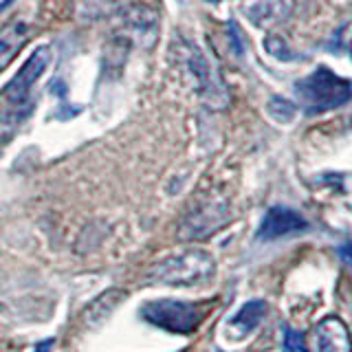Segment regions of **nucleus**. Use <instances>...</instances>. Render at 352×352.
Here are the masks:
<instances>
[{
  "instance_id": "nucleus-1",
  "label": "nucleus",
  "mask_w": 352,
  "mask_h": 352,
  "mask_svg": "<svg viewBox=\"0 0 352 352\" xmlns=\"http://www.w3.org/2000/svg\"><path fill=\"white\" fill-rule=\"evenodd\" d=\"M51 58L53 53L49 47L36 49L29 55V60L22 64V69L14 75V80L3 88V93H0V99H3V110H0V141L14 135L20 121L29 115L31 93L36 88L38 80L44 75V71L49 69Z\"/></svg>"
},
{
  "instance_id": "nucleus-2",
  "label": "nucleus",
  "mask_w": 352,
  "mask_h": 352,
  "mask_svg": "<svg viewBox=\"0 0 352 352\" xmlns=\"http://www.w3.org/2000/svg\"><path fill=\"white\" fill-rule=\"evenodd\" d=\"M216 273V260L205 249H187L157 262L148 271L152 284L165 286H196L207 282Z\"/></svg>"
},
{
  "instance_id": "nucleus-3",
  "label": "nucleus",
  "mask_w": 352,
  "mask_h": 352,
  "mask_svg": "<svg viewBox=\"0 0 352 352\" xmlns=\"http://www.w3.org/2000/svg\"><path fill=\"white\" fill-rule=\"evenodd\" d=\"M295 93L300 95L308 113H324V110H333L350 102L352 82L339 77L326 66H319L315 73L295 86Z\"/></svg>"
},
{
  "instance_id": "nucleus-4",
  "label": "nucleus",
  "mask_w": 352,
  "mask_h": 352,
  "mask_svg": "<svg viewBox=\"0 0 352 352\" xmlns=\"http://www.w3.org/2000/svg\"><path fill=\"white\" fill-rule=\"evenodd\" d=\"M146 322L159 326L168 333L190 335L198 328L203 319V311L196 304L179 302V300H154L141 308Z\"/></svg>"
},
{
  "instance_id": "nucleus-5",
  "label": "nucleus",
  "mask_w": 352,
  "mask_h": 352,
  "mask_svg": "<svg viewBox=\"0 0 352 352\" xmlns=\"http://www.w3.org/2000/svg\"><path fill=\"white\" fill-rule=\"evenodd\" d=\"M229 207L223 201H205L185 216L179 229L181 240H201L229 223Z\"/></svg>"
},
{
  "instance_id": "nucleus-6",
  "label": "nucleus",
  "mask_w": 352,
  "mask_h": 352,
  "mask_svg": "<svg viewBox=\"0 0 352 352\" xmlns=\"http://www.w3.org/2000/svg\"><path fill=\"white\" fill-rule=\"evenodd\" d=\"M306 352H352V337L339 317L322 319L304 341Z\"/></svg>"
},
{
  "instance_id": "nucleus-7",
  "label": "nucleus",
  "mask_w": 352,
  "mask_h": 352,
  "mask_svg": "<svg viewBox=\"0 0 352 352\" xmlns=\"http://www.w3.org/2000/svg\"><path fill=\"white\" fill-rule=\"evenodd\" d=\"M187 66H190L196 86H198V93H201L205 102L212 106H225V99H227L225 86L220 82V77L216 75V71L212 69V64L205 60V55L196 49H190Z\"/></svg>"
},
{
  "instance_id": "nucleus-8",
  "label": "nucleus",
  "mask_w": 352,
  "mask_h": 352,
  "mask_svg": "<svg viewBox=\"0 0 352 352\" xmlns=\"http://www.w3.org/2000/svg\"><path fill=\"white\" fill-rule=\"evenodd\" d=\"M308 229L306 218L300 216L295 209L275 205L264 214L260 229H258V240H278L289 234H297V231Z\"/></svg>"
},
{
  "instance_id": "nucleus-9",
  "label": "nucleus",
  "mask_w": 352,
  "mask_h": 352,
  "mask_svg": "<svg viewBox=\"0 0 352 352\" xmlns=\"http://www.w3.org/2000/svg\"><path fill=\"white\" fill-rule=\"evenodd\" d=\"M293 11V0H247L245 16L251 20V25L271 29L280 25Z\"/></svg>"
},
{
  "instance_id": "nucleus-10",
  "label": "nucleus",
  "mask_w": 352,
  "mask_h": 352,
  "mask_svg": "<svg viewBox=\"0 0 352 352\" xmlns=\"http://www.w3.org/2000/svg\"><path fill=\"white\" fill-rule=\"evenodd\" d=\"M121 20H124V27L132 33V36L152 38V40L157 36L159 11L146 3H132L130 7H126L124 14H121Z\"/></svg>"
},
{
  "instance_id": "nucleus-11",
  "label": "nucleus",
  "mask_w": 352,
  "mask_h": 352,
  "mask_svg": "<svg viewBox=\"0 0 352 352\" xmlns=\"http://www.w3.org/2000/svg\"><path fill=\"white\" fill-rule=\"evenodd\" d=\"M29 38H31V29L22 20H16L0 29V71L7 69V64L14 62V58L29 42Z\"/></svg>"
},
{
  "instance_id": "nucleus-12",
  "label": "nucleus",
  "mask_w": 352,
  "mask_h": 352,
  "mask_svg": "<svg viewBox=\"0 0 352 352\" xmlns=\"http://www.w3.org/2000/svg\"><path fill=\"white\" fill-rule=\"evenodd\" d=\"M267 315V302L264 300H251L240 308L238 315L229 322V330L234 333V337H245L253 333L260 322Z\"/></svg>"
},
{
  "instance_id": "nucleus-13",
  "label": "nucleus",
  "mask_w": 352,
  "mask_h": 352,
  "mask_svg": "<svg viewBox=\"0 0 352 352\" xmlns=\"http://www.w3.org/2000/svg\"><path fill=\"white\" fill-rule=\"evenodd\" d=\"M119 0H77V18L84 22L99 20L117 9Z\"/></svg>"
},
{
  "instance_id": "nucleus-14",
  "label": "nucleus",
  "mask_w": 352,
  "mask_h": 352,
  "mask_svg": "<svg viewBox=\"0 0 352 352\" xmlns=\"http://www.w3.org/2000/svg\"><path fill=\"white\" fill-rule=\"evenodd\" d=\"M295 104L289 102V99H284V97H273L271 102H269V113L273 119H278L282 121V124H286V121H291L295 117Z\"/></svg>"
},
{
  "instance_id": "nucleus-15",
  "label": "nucleus",
  "mask_w": 352,
  "mask_h": 352,
  "mask_svg": "<svg viewBox=\"0 0 352 352\" xmlns=\"http://www.w3.org/2000/svg\"><path fill=\"white\" fill-rule=\"evenodd\" d=\"M300 350H304V337L291 326H284V352H300Z\"/></svg>"
},
{
  "instance_id": "nucleus-16",
  "label": "nucleus",
  "mask_w": 352,
  "mask_h": 352,
  "mask_svg": "<svg viewBox=\"0 0 352 352\" xmlns=\"http://www.w3.org/2000/svg\"><path fill=\"white\" fill-rule=\"evenodd\" d=\"M267 49H269V53L271 55H275V58H280V60H289V58H293V53L286 49V42L282 40V38H269L267 40Z\"/></svg>"
},
{
  "instance_id": "nucleus-17",
  "label": "nucleus",
  "mask_w": 352,
  "mask_h": 352,
  "mask_svg": "<svg viewBox=\"0 0 352 352\" xmlns=\"http://www.w3.org/2000/svg\"><path fill=\"white\" fill-rule=\"evenodd\" d=\"M339 258L344 260L348 267L352 269V242H346V245L339 247Z\"/></svg>"
},
{
  "instance_id": "nucleus-18",
  "label": "nucleus",
  "mask_w": 352,
  "mask_h": 352,
  "mask_svg": "<svg viewBox=\"0 0 352 352\" xmlns=\"http://www.w3.org/2000/svg\"><path fill=\"white\" fill-rule=\"evenodd\" d=\"M350 55H352V42H350Z\"/></svg>"
}]
</instances>
